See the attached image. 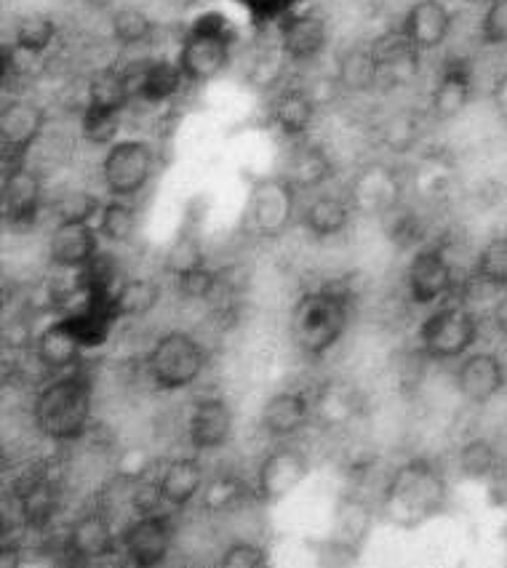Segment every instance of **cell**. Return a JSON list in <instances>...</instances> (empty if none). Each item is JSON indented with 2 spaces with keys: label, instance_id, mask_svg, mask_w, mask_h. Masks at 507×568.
I'll use <instances>...</instances> for the list:
<instances>
[{
  "label": "cell",
  "instance_id": "1",
  "mask_svg": "<svg viewBox=\"0 0 507 568\" xmlns=\"http://www.w3.org/2000/svg\"><path fill=\"white\" fill-rule=\"evenodd\" d=\"M449 486L427 459H412L393 475L385 491V513L393 524L414 528L444 510Z\"/></svg>",
  "mask_w": 507,
  "mask_h": 568
},
{
  "label": "cell",
  "instance_id": "2",
  "mask_svg": "<svg viewBox=\"0 0 507 568\" xmlns=\"http://www.w3.org/2000/svg\"><path fill=\"white\" fill-rule=\"evenodd\" d=\"M351 318V294L339 283L311 292L296 302L292 315V332L296 345L311 358H321L339 342Z\"/></svg>",
  "mask_w": 507,
  "mask_h": 568
},
{
  "label": "cell",
  "instance_id": "3",
  "mask_svg": "<svg viewBox=\"0 0 507 568\" xmlns=\"http://www.w3.org/2000/svg\"><path fill=\"white\" fill-rule=\"evenodd\" d=\"M32 419L45 438L59 444L78 440L91 419V385L83 376L51 382L32 403Z\"/></svg>",
  "mask_w": 507,
  "mask_h": 568
},
{
  "label": "cell",
  "instance_id": "4",
  "mask_svg": "<svg viewBox=\"0 0 507 568\" xmlns=\"http://www.w3.org/2000/svg\"><path fill=\"white\" fill-rule=\"evenodd\" d=\"M230 49H233V32H230L227 19L222 14L197 17L190 30L184 32L180 64L184 81L187 83H209L220 75L230 64Z\"/></svg>",
  "mask_w": 507,
  "mask_h": 568
},
{
  "label": "cell",
  "instance_id": "5",
  "mask_svg": "<svg viewBox=\"0 0 507 568\" xmlns=\"http://www.w3.org/2000/svg\"><path fill=\"white\" fill-rule=\"evenodd\" d=\"M480 332L478 315L470 307L457 302V305H444L430 315L419 328V349L425 358L452 361L465 355L476 345Z\"/></svg>",
  "mask_w": 507,
  "mask_h": 568
},
{
  "label": "cell",
  "instance_id": "6",
  "mask_svg": "<svg viewBox=\"0 0 507 568\" xmlns=\"http://www.w3.org/2000/svg\"><path fill=\"white\" fill-rule=\"evenodd\" d=\"M206 355L190 334L169 332L155 342L148 355V374L163 393L190 387L201 376Z\"/></svg>",
  "mask_w": 507,
  "mask_h": 568
},
{
  "label": "cell",
  "instance_id": "7",
  "mask_svg": "<svg viewBox=\"0 0 507 568\" xmlns=\"http://www.w3.org/2000/svg\"><path fill=\"white\" fill-rule=\"evenodd\" d=\"M155 169V153L148 142L123 139L102 161V182L113 197H131L148 187Z\"/></svg>",
  "mask_w": 507,
  "mask_h": 568
},
{
  "label": "cell",
  "instance_id": "8",
  "mask_svg": "<svg viewBox=\"0 0 507 568\" xmlns=\"http://www.w3.org/2000/svg\"><path fill=\"white\" fill-rule=\"evenodd\" d=\"M296 187L286 176H262L254 180L249 193V222L262 237H281L294 220Z\"/></svg>",
  "mask_w": 507,
  "mask_h": 568
},
{
  "label": "cell",
  "instance_id": "9",
  "mask_svg": "<svg viewBox=\"0 0 507 568\" xmlns=\"http://www.w3.org/2000/svg\"><path fill=\"white\" fill-rule=\"evenodd\" d=\"M311 475V459L302 448L278 446L256 470V494L262 501H281Z\"/></svg>",
  "mask_w": 507,
  "mask_h": 568
},
{
  "label": "cell",
  "instance_id": "10",
  "mask_svg": "<svg viewBox=\"0 0 507 568\" xmlns=\"http://www.w3.org/2000/svg\"><path fill=\"white\" fill-rule=\"evenodd\" d=\"M45 115L36 104L11 99L3 104L0 112V144H3V163L6 166H22L24 155L30 153L36 139L41 136Z\"/></svg>",
  "mask_w": 507,
  "mask_h": 568
},
{
  "label": "cell",
  "instance_id": "11",
  "mask_svg": "<svg viewBox=\"0 0 507 568\" xmlns=\"http://www.w3.org/2000/svg\"><path fill=\"white\" fill-rule=\"evenodd\" d=\"M171 537H174V528H171L169 515L150 513L126 526V531L121 534V547L134 566L153 568L169 558Z\"/></svg>",
  "mask_w": 507,
  "mask_h": 568
},
{
  "label": "cell",
  "instance_id": "12",
  "mask_svg": "<svg viewBox=\"0 0 507 568\" xmlns=\"http://www.w3.org/2000/svg\"><path fill=\"white\" fill-rule=\"evenodd\" d=\"M374 59H377V89L393 91L409 85L419 75V54L404 32H385L372 43Z\"/></svg>",
  "mask_w": 507,
  "mask_h": 568
},
{
  "label": "cell",
  "instance_id": "13",
  "mask_svg": "<svg viewBox=\"0 0 507 568\" xmlns=\"http://www.w3.org/2000/svg\"><path fill=\"white\" fill-rule=\"evenodd\" d=\"M406 283H409L412 302L419 307L436 305L438 300H446L454 292V286H457L452 264L440 248L419 251L409 264Z\"/></svg>",
  "mask_w": 507,
  "mask_h": 568
},
{
  "label": "cell",
  "instance_id": "14",
  "mask_svg": "<svg viewBox=\"0 0 507 568\" xmlns=\"http://www.w3.org/2000/svg\"><path fill=\"white\" fill-rule=\"evenodd\" d=\"M0 203H3V220L11 227H30V224H36L43 203V184L38 180L36 171H30L24 163L22 166L6 169Z\"/></svg>",
  "mask_w": 507,
  "mask_h": 568
},
{
  "label": "cell",
  "instance_id": "15",
  "mask_svg": "<svg viewBox=\"0 0 507 568\" xmlns=\"http://www.w3.org/2000/svg\"><path fill=\"white\" fill-rule=\"evenodd\" d=\"M126 83L131 99H140L148 104H163L171 97L180 94L184 75L180 64L169 62V59H144V62L129 64Z\"/></svg>",
  "mask_w": 507,
  "mask_h": 568
},
{
  "label": "cell",
  "instance_id": "16",
  "mask_svg": "<svg viewBox=\"0 0 507 568\" xmlns=\"http://www.w3.org/2000/svg\"><path fill=\"white\" fill-rule=\"evenodd\" d=\"M99 237L91 222H59L49 241V262L59 270H83L99 254Z\"/></svg>",
  "mask_w": 507,
  "mask_h": 568
},
{
  "label": "cell",
  "instance_id": "17",
  "mask_svg": "<svg viewBox=\"0 0 507 568\" xmlns=\"http://www.w3.org/2000/svg\"><path fill=\"white\" fill-rule=\"evenodd\" d=\"M233 412L227 400L203 398L197 400L187 419V438L195 452H214L230 444L233 438Z\"/></svg>",
  "mask_w": 507,
  "mask_h": 568
},
{
  "label": "cell",
  "instance_id": "18",
  "mask_svg": "<svg viewBox=\"0 0 507 568\" xmlns=\"http://www.w3.org/2000/svg\"><path fill=\"white\" fill-rule=\"evenodd\" d=\"M473 97V70L465 59H446L440 75L436 81V91L430 99V112L433 118L440 123L454 121L457 115H463Z\"/></svg>",
  "mask_w": 507,
  "mask_h": 568
},
{
  "label": "cell",
  "instance_id": "19",
  "mask_svg": "<svg viewBox=\"0 0 507 568\" xmlns=\"http://www.w3.org/2000/svg\"><path fill=\"white\" fill-rule=\"evenodd\" d=\"M507 385L505 363L494 353L467 355L457 372V387L470 403H489Z\"/></svg>",
  "mask_w": 507,
  "mask_h": 568
},
{
  "label": "cell",
  "instance_id": "20",
  "mask_svg": "<svg viewBox=\"0 0 507 568\" xmlns=\"http://www.w3.org/2000/svg\"><path fill=\"white\" fill-rule=\"evenodd\" d=\"M281 51L283 57L292 59V62H311L326 49L328 30L326 19L313 14H288L281 19Z\"/></svg>",
  "mask_w": 507,
  "mask_h": 568
},
{
  "label": "cell",
  "instance_id": "21",
  "mask_svg": "<svg viewBox=\"0 0 507 568\" xmlns=\"http://www.w3.org/2000/svg\"><path fill=\"white\" fill-rule=\"evenodd\" d=\"M400 32L419 51L438 49L452 32V11L440 0H417L409 14H406L404 24H400Z\"/></svg>",
  "mask_w": 507,
  "mask_h": 568
},
{
  "label": "cell",
  "instance_id": "22",
  "mask_svg": "<svg viewBox=\"0 0 507 568\" xmlns=\"http://www.w3.org/2000/svg\"><path fill=\"white\" fill-rule=\"evenodd\" d=\"M68 547L72 558H81V560H99V558H110V555H115L118 541L108 515L99 510L83 513L70 528Z\"/></svg>",
  "mask_w": 507,
  "mask_h": 568
},
{
  "label": "cell",
  "instance_id": "23",
  "mask_svg": "<svg viewBox=\"0 0 507 568\" xmlns=\"http://www.w3.org/2000/svg\"><path fill=\"white\" fill-rule=\"evenodd\" d=\"M307 419H311V400L302 393L286 389V393L273 395L262 408V430L270 438H292L300 430H305Z\"/></svg>",
  "mask_w": 507,
  "mask_h": 568
},
{
  "label": "cell",
  "instance_id": "24",
  "mask_svg": "<svg viewBox=\"0 0 507 568\" xmlns=\"http://www.w3.org/2000/svg\"><path fill=\"white\" fill-rule=\"evenodd\" d=\"M351 201L355 209L366 211V214H387L398 201V180L391 169L368 166L355 176Z\"/></svg>",
  "mask_w": 507,
  "mask_h": 568
},
{
  "label": "cell",
  "instance_id": "25",
  "mask_svg": "<svg viewBox=\"0 0 507 568\" xmlns=\"http://www.w3.org/2000/svg\"><path fill=\"white\" fill-rule=\"evenodd\" d=\"M270 118L278 125L283 136H302L307 129H311L315 118V99L311 91L296 89V85H288L275 94L273 104H270Z\"/></svg>",
  "mask_w": 507,
  "mask_h": 568
},
{
  "label": "cell",
  "instance_id": "26",
  "mask_svg": "<svg viewBox=\"0 0 507 568\" xmlns=\"http://www.w3.org/2000/svg\"><path fill=\"white\" fill-rule=\"evenodd\" d=\"M17 501L24 524L30 528H45L57 513L59 494L45 475H28L17 484Z\"/></svg>",
  "mask_w": 507,
  "mask_h": 568
},
{
  "label": "cell",
  "instance_id": "27",
  "mask_svg": "<svg viewBox=\"0 0 507 568\" xmlns=\"http://www.w3.org/2000/svg\"><path fill=\"white\" fill-rule=\"evenodd\" d=\"M203 486V467L197 459L180 457L171 459L163 467V475L158 478V491L166 505L171 507H187L197 497Z\"/></svg>",
  "mask_w": 507,
  "mask_h": 568
},
{
  "label": "cell",
  "instance_id": "28",
  "mask_svg": "<svg viewBox=\"0 0 507 568\" xmlns=\"http://www.w3.org/2000/svg\"><path fill=\"white\" fill-rule=\"evenodd\" d=\"M81 339L72 334L68 321H57L51 326H45L41 336L36 342L38 361L43 363L51 372H64V368H72L78 361H81Z\"/></svg>",
  "mask_w": 507,
  "mask_h": 568
},
{
  "label": "cell",
  "instance_id": "29",
  "mask_svg": "<svg viewBox=\"0 0 507 568\" xmlns=\"http://www.w3.org/2000/svg\"><path fill=\"white\" fill-rule=\"evenodd\" d=\"M332 174V161H328L324 148H318V144H300V148L288 155L286 169H283V176H286L296 190L321 187Z\"/></svg>",
  "mask_w": 507,
  "mask_h": 568
},
{
  "label": "cell",
  "instance_id": "30",
  "mask_svg": "<svg viewBox=\"0 0 507 568\" xmlns=\"http://www.w3.org/2000/svg\"><path fill=\"white\" fill-rule=\"evenodd\" d=\"M337 81L342 89L353 91V94H366V91L377 89V59H374L372 45H351L339 57Z\"/></svg>",
  "mask_w": 507,
  "mask_h": 568
},
{
  "label": "cell",
  "instance_id": "31",
  "mask_svg": "<svg viewBox=\"0 0 507 568\" xmlns=\"http://www.w3.org/2000/svg\"><path fill=\"white\" fill-rule=\"evenodd\" d=\"M161 283L153 277H131L113 292L118 318H144L161 302Z\"/></svg>",
  "mask_w": 507,
  "mask_h": 568
},
{
  "label": "cell",
  "instance_id": "32",
  "mask_svg": "<svg viewBox=\"0 0 507 568\" xmlns=\"http://www.w3.org/2000/svg\"><path fill=\"white\" fill-rule=\"evenodd\" d=\"M347 222H351V206L332 195L315 197L311 206L305 209V214H302V224L315 237L339 235L347 227Z\"/></svg>",
  "mask_w": 507,
  "mask_h": 568
},
{
  "label": "cell",
  "instance_id": "33",
  "mask_svg": "<svg viewBox=\"0 0 507 568\" xmlns=\"http://www.w3.org/2000/svg\"><path fill=\"white\" fill-rule=\"evenodd\" d=\"M131 102L126 72L121 68H104L91 75L89 81V104L108 110H121Z\"/></svg>",
  "mask_w": 507,
  "mask_h": 568
},
{
  "label": "cell",
  "instance_id": "34",
  "mask_svg": "<svg viewBox=\"0 0 507 568\" xmlns=\"http://www.w3.org/2000/svg\"><path fill=\"white\" fill-rule=\"evenodd\" d=\"M118 131H121V110L97 108V104H85L81 115V134L94 148H113L118 142Z\"/></svg>",
  "mask_w": 507,
  "mask_h": 568
},
{
  "label": "cell",
  "instance_id": "35",
  "mask_svg": "<svg viewBox=\"0 0 507 568\" xmlns=\"http://www.w3.org/2000/svg\"><path fill=\"white\" fill-rule=\"evenodd\" d=\"M99 235L110 243H129L136 233V214L129 203H123V197H113L102 206L97 224Z\"/></svg>",
  "mask_w": 507,
  "mask_h": 568
},
{
  "label": "cell",
  "instance_id": "36",
  "mask_svg": "<svg viewBox=\"0 0 507 568\" xmlns=\"http://www.w3.org/2000/svg\"><path fill=\"white\" fill-rule=\"evenodd\" d=\"M480 281L489 286L507 292V235L491 237L484 248H480L476 260V273Z\"/></svg>",
  "mask_w": 507,
  "mask_h": 568
},
{
  "label": "cell",
  "instance_id": "37",
  "mask_svg": "<svg viewBox=\"0 0 507 568\" xmlns=\"http://www.w3.org/2000/svg\"><path fill=\"white\" fill-rule=\"evenodd\" d=\"M379 136L382 144L393 153H409L419 139V115H414L412 110L395 112L382 123Z\"/></svg>",
  "mask_w": 507,
  "mask_h": 568
},
{
  "label": "cell",
  "instance_id": "38",
  "mask_svg": "<svg viewBox=\"0 0 507 568\" xmlns=\"http://www.w3.org/2000/svg\"><path fill=\"white\" fill-rule=\"evenodd\" d=\"M54 38H57V24L51 22L49 17L32 14V17L19 19L14 45H19V49H24V51H30V54H41L43 57L45 49L54 43Z\"/></svg>",
  "mask_w": 507,
  "mask_h": 568
},
{
  "label": "cell",
  "instance_id": "39",
  "mask_svg": "<svg viewBox=\"0 0 507 568\" xmlns=\"http://www.w3.org/2000/svg\"><path fill=\"white\" fill-rule=\"evenodd\" d=\"M153 19L144 14L142 9L126 6L113 17V36L121 45H142L153 38Z\"/></svg>",
  "mask_w": 507,
  "mask_h": 568
},
{
  "label": "cell",
  "instance_id": "40",
  "mask_svg": "<svg viewBox=\"0 0 507 568\" xmlns=\"http://www.w3.org/2000/svg\"><path fill=\"white\" fill-rule=\"evenodd\" d=\"M246 494L249 491H246V486H243V480L233 478V475L216 478L206 486V491H203V510L212 513V515L230 513L241 505Z\"/></svg>",
  "mask_w": 507,
  "mask_h": 568
},
{
  "label": "cell",
  "instance_id": "41",
  "mask_svg": "<svg viewBox=\"0 0 507 568\" xmlns=\"http://www.w3.org/2000/svg\"><path fill=\"white\" fill-rule=\"evenodd\" d=\"M459 470L470 480L489 478L497 470V452H494L489 440L476 438L470 444H465L463 452H459Z\"/></svg>",
  "mask_w": 507,
  "mask_h": 568
},
{
  "label": "cell",
  "instance_id": "42",
  "mask_svg": "<svg viewBox=\"0 0 507 568\" xmlns=\"http://www.w3.org/2000/svg\"><path fill=\"white\" fill-rule=\"evenodd\" d=\"M203 264H206V260H203L201 241H197L193 233H180V237L171 243L163 267H166V273L180 277L184 273H190V270L203 267Z\"/></svg>",
  "mask_w": 507,
  "mask_h": 568
},
{
  "label": "cell",
  "instance_id": "43",
  "mask_svg": "<svg viewBox=\"0 0 507 568\" xmlns=\"http://www.w3.org/2000/svg\"><path fill=\"white\" fill-rule=\"evenodd\" d=\"M102 206L104 203L97 195L83 193V190H72V193L57 197L54 211L59 222H91L94 216L102 214Z\"/></svg>",
  "mask_w": 507,
  "mask_h": 568
},
{
  "label": "cell",
  "instance_id": "44",
  "mask_svg": "<svg viewBox=\"0 0 507 568\" xmlns=\"http://www.w3.org/2000/svg\"><path fill=\"white\" fill-rule=\"evenodd\" d=\"M337 520H339V539L353 547V541L366 537L368 524H372V513H368V507L361 499H345L337 510Z\"/></svg>",
  "mask_w": 507,
  "mask_h": 568
},
{
  "label": "cell",
  "instance_id": "45",
  "mask_svg": "<svg viewBox=\"0 0 507 568\" xmlns=\"http://www.w3.org/2000/svg\"><path fill=\"white\" fill-rule=\"evenodd\" d=\"M478 36L484 45H507V0L486 3Z\"/></svg>",
  "mask_w": 507,
  "mask_h": 568
},
{
  "label": "cell",
  "instance_id": "46",
  "mask_svg": "<svg viewBox=\"0 0 507 568\" xmlns=\"http://www.w3.org/2000/svg\"><path fill=\"white\" fill-rule=\"evenodd\" d=\"M176 286H180V294L184 300H209L220 286V277H216L214 270H209L206 264L197 270H190L176 277Z\"/></svg>",
  "mask_w": 507,
  "mask_h": 568
},
{
  "label": "cell",
  "instance_id": "47",
  "mask_svg": "<svg viewBox=\"0 0 507 568\" xmlns=\"http://www.w3.org/2000/svg\"><path fill=\"white\" fill-rule=\"evenodd\" d=\"M270 564L267 550H262L254 541H233L225 552H222V568H262Z\"/></svg>",
  "mask_w": 507,
  "mask_h": 568
},
{
  "label": "cell",
  "instance_id": "48",
  "mask_svg": "<svg viewBox=\"0 0 507 568\" xmlns=\"http://www.w3.org/2000/svg\"><path fill=\"white\" fill-rule=\"evenodd\" d=\"M387 216H391V222H387V235H391V241L400 243V246H409V243L419 241V235H423V227H419L417 216L414 214H400V211H387Z\"/></svg>",
  "mask_w": 507,
  "mask_h": 568
},
{
  "label": "cell",
  "instance_id": "49",
  "mask_svg": "<svg viewBox=\"0 0 507 568\" xmlns=\"http://www.w3.org/2000/svg\"><path fill=\"white\" fill-rule=\"evenodd\" d=\"M115 470L121 478L131 480V484H140V480L144 478V473L150 470V457L144 448H126V452L118 457V465Z\"/></svg>",
  "mask_w": 507,
  "mask_h": 568
},
{
  "label": "cell",
  "instance_id": "50",
  "mask_svg": "<svg viewBox=\"0 0 507 568\" xmlns=\"http://www.w3.org/2000/svg\"><path fill=\"white\" fill-rule=\"evenodd\" d=\"M249 78H252V83L260 85V89H270V85H275L281 78V57L270 54V51L260 54L254 59Z\"/></svg>",
  "mask_w": 507,
  "mask_h": 568
},
{
  "label": "cell",
  "instance_id": "51",
  "mask_svg": "<svg viewBox=\"0 0 507 568\" xmlns=\"http://www.w3.org/2000/svg\"><path fill=\"white\" fill-rule=\"evenodd\" d=\"M302 3V0H260V3L252 9V17L256 24L273 22V19H283L288 14H294V6Z\"/></svg>",
  "mask_w": 507,
  "mask_h": 568
},
{
  "label": "cell",
  "instance_id": "52",
  "mask_svg": "<svg viewBox=\"0 0 507 568\" xmlns=\"http://www.w3.org/2000/svg\"><path fill=\"white\" fill-rule=\"evenodd\" d=\"M491 102H494V110H497V115L507 121V72L497 78L491 85Z\"/></svg>",
  "mask_w": 507,
  "mask_h": 568
},
{
  "label": "cell",
  "instance_id": "53",
  "mask_svg": "<svg viewBox=\"0 0 507 568\" xmlns=\"http://www.w3.org/2000/svg\"><path fill=\"white\" fill-rule=\"evenodd\" d=\"M491 321H494V328H497L503 336H507V292L499 294L497 302H494Z\"/></svg>",
  "mask_w": 507,
  "mask_h": 568
},
{
  "label": "cell",
  "instance_id": "54",
  "mask_svg": "<svg viewBox=\"0 0 507 568\" xmlns=\"http://www.w3.org/2000/svg\"><path fill=\"white\" fill-rule=\"evenodd\" d=\"M169 3L174 6V9H180V11H187V9H193V6L201 3V0H169Z\"/></svg>",
  "mask_w": 507,
  "mask_h": 568
},
{
  "label": "cell",
  "instance_id": "55",
  "mask_svg": "<svg viewBox=\"0 0 507 568\" xmlns=\"http://www.w3.org/2000/svg\"><path fill=\"white\" fill-rule=\"evenodd\" d=\"M235 3L246 6V9H249V11H252V9H254V6H256V3H260V0H235Z\"/></svg>",
  "mask_w": 507,
  "mask_h": 568
},
{
  "label": "cell",
  "instance_id": "56",
  "mask_svg": "<svg viewBox=\"0 0 507 568\" xmlns=\"http://www.w3.org/2000/svg\"><path fill=\"white\" fill-rule=\"evenodd\" d=\"M89 3H99V0H89Z\"/></svg>",
  "mask_w": 507,
  "mask_h": 568
}]
</instances>
